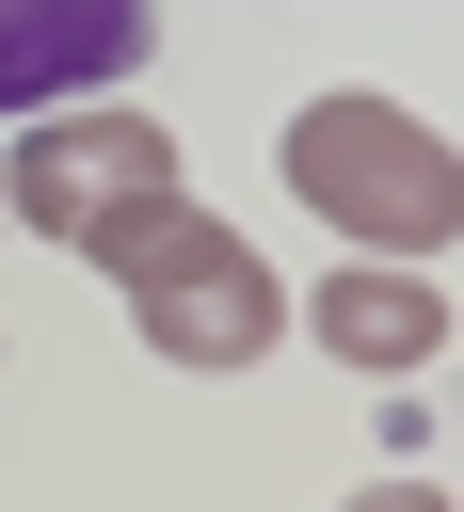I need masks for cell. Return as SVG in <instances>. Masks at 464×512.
I'll list each match as a JSON object with an SVG mask.
<instances>
[{"label":"cell","instance_id":"obj_3","mask_svg":"<svg viewBox=\"0 0 464 512\" xmlns=\"http://www.w3.org/2000/svg\"><path fill=\"white\" fill-rule=\"evenodd\" d=\"M176 192V128L160 112H128V96H64V112H32L16 128V160H0V224H32V240H96V224H128V208H160Z\"/></svg>","mask_w":464,"mask_h":512},{"label":"cell","instance_id":"obj_1","mask_svg":"<svg viewBox=\"0 0 464 512\" xmlns=\"http://www.w3.org/2000/svg\"><path fill=\"white\" fill-rule=\"evenodd\" d=\"M80 272H112V288H128V320H144V352H160V368H208V384H240V368L288 336L272 256H256L224 208H192V192H160V208L96 224V240H80Z\"/></svg>","mask_w":464,"mask_h":512},{"label":"cell","instance_id":"obj_2","mask_svg":"<svg viewBox=\"0 0 464 512\" xmlns=\"http://www.w3.org/2000/svg\"><path fill=\"white\" fill-rule=\"evenodd\" d=\"M288 192H304L352 256H400V272L464 240V160H448V128H416L400 96H352V80L288 112Z\"/></svg>","mask_w":464,"mask_h":512},{"label":"cell","instance_id":"obj_4","mask_svg":"<svg viewBox=\"0 0 464 512\" xmlns=\"http://www.w3.org/2000/svg\"><path fill=\"white\" fill-rule=\"evenodd\" d=\"M144 48H160V0H0V112L128 96Z\"/></svg>","mask_w":464,"mask_h":512},{"label":"cell","instance_id":"obj_6","mask_svg":"<svg viewBox=\"0 0 464 512\" xmlns=\"http://www.w3.org/2000/svg\"><path fill=\"white\" fill-rule=\"evenodd\" d=\"M352 512H448V496H432V480H368Z\"/></svg>","mask_w":464,"mask_h":512},{"label":"cell","instance_id":"obj_5","mask_svg":"<svg viewBox=\"0 0 464 512\" xmlns=\"http://www.w3.org/2000/svg\"><path fill=\"white\" fill-rule=\"evenodd\" d=\"M288 320H304L336 368H368V384H400V368H432V352H448V288H432V272H400V256H336Z\"/></svg>","mask_w":464,"mask_h":512}]
</instances>
